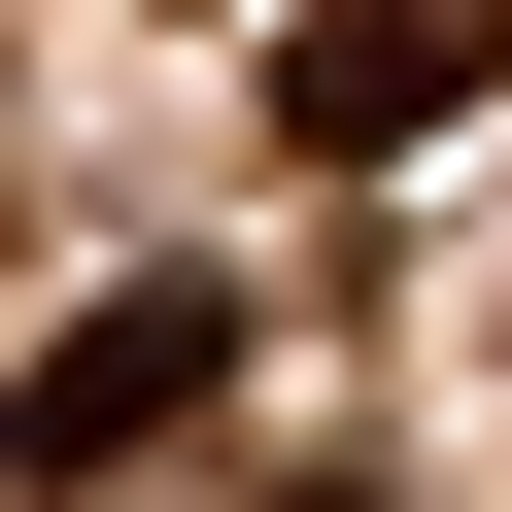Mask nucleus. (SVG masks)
<instances>
[{
  "label": "nucleus",
  "mask_w": 512,
  "mask_h": 512,
  "mask_svg": "<svg viewBox=\"0 0 512 512\" xmlns=\"http://www.w3.org/2000/svg\"><path fill=\"white\" fill-rule=\"evenodd\" d=\"M239 410V274H103L35 376H0V478H35V512H103V478H171Z\"/></svg>",
  "instance_id": "nucleus-1"
},
{
  "label": "nucleus",
  "mask_w": 512,
  "mask_h": 512,
  "mask_svg": "<svg viewBox=\"0 0 512 512\" xmlns=\"http://www.w3.org/2000/svg\"><path fill=\"white\" fill-rule=\"evenodd\" d=\"M478 69H512V0H308V35H274V137L308 171H410Z\"/></svg>",
  "instance_id": "nucleus-2"
},
{
  "label": "nucleus",
  "mask_w": 512,
  "mask_h": 512,
  "mask_svg": "<svg viewBox=\"0 0 512 512\" xmlns=\"http://www.w3.org/2000/svg\"><path fill=\"white\" fill-rule=\"evenodd\" d=\"M308 512H376V478H308Z\"/></svg>",
  "instance_id": "nucleus-3"
}]
</instances>
